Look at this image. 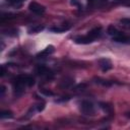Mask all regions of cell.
Segmentation results:
<instances>
[{"instance_id": "cell-21", "label": "cell", "mask_w": 130, "mask_h": 130, "mask_svg": "<svg viewBox=\"0 0 130 130\" xmlns=\"http://www.w3.org/2000/svg\"><path fill=\"white\" fill-rule=\"evenodd\" d=\"M4 93H5V87L3 85H1V98H3Z\"/></svg>"}, {"instance_id": "cell-22", "label": "cell", "mask_w": 130, "mask_h": 130, "mask_svg": "<svg viewBox=\"0 0 130 130\" xmlns=\"http://www.w3.org/2000/svg\"><path fill=\"white\" fill-rule=\"evenodd\" d=\"M124 115H125V117H126V118L130 119V111H129V112H126V113H125Z\"/></svg>"}, {"instance_id": "cell-2", "label": "cell", "mask_w": 130, "mask_h": 130, "mask_svg": "<svg viewBox=\"0 0 130 130\" xmlns=\"http://www.w3.org/2000/svg\"><path fill=\"white\" fill-rule=\"evenodd\" d=\"M79 110L80 112L85 116H93L95 114V108L94 105L87 100H82L79 104Z\"/></svg>"}, {"instance_id": "cell-16", "label": "cell", "mask_w": 130, "mask_h": 130, "mask_svg": "<svg viewBox=\"0 0 130 130\" xmlns=\"http://www.w3.org/2000/svg\"><path fill=\"white\" fill-rule=\"evenodd\" d=\"M119 22L121 23V25H123L126 28H130V17H124L121 18L119 20Z\"/></svg>"}, {"instance_id": "cell-1", "label": "cell", "mask_w": 130, "mask_h": 130, "mask_svg": "<svg viewBox=\"0 0 130 130\" xmlns=\"http://www.w3.org/2000/svg\"><path fill=\"white\" fill-rule=\"evenodd\" d=\"M35 84V78L27 74H20L13 80V92L16 96L23 93L25 87L32 86Z\"/></svg>"}, {"instance_id": "cell-3", "label": "cell", "mask_w": 130, "mask_h": 130, "mask_svg": "<svg viewBox=\"0 0 130 130\" xmlns=\"http://www.w3.org/2000/svg\"><path fill=\"white\" fill-rule=\"evenodd\" d=\"M36 73L39 76H41L44 79L49 80V81L54 78V72L50 68H48L47 66H44V65H39L36 68Z\"/></svg>"}, {"instance_id": "cell-18", "label": "cell", "mask_w": 130, "mask_h": 130, "mask_svg": "<svg viewBox=\"0 0 130 130\" xmlns=\"http://www.w3.org/2000/svg\"><path fill=\"white\" fill-rule=\"evenodd\" d=\"M40 91H41V93H43V94H45V95H47V96H52V95H54V92L51 91V90H49V89H47V88H41Z\"/></svg>"}, {"instance_id": "cell-11", "label": "cell", "mask_w": 130, "mask_h": 130, "mask_svg": "<svg viewBox=\"0 0 130 130\" xmlns=\"http://www.w3.org/2000/svg\"><path fill=\"white\" fill-rule=\"evenodd\" d=\"M93 81H94L95 83L100 84V85L107 86V87H109V86L113 85V83H114V82H113V81H111V80L104 79V78H101V77H94V78H93Z\"/></svg>"}, {"instance_id": "cell-12", "label": "cell", "mask_w": 130, "mask_h": 130, "mask_svg": "<svg viewBox=\"0 0 130 130\" xmlns=\"http://www.w3.org/2000/svg\"><path fill=\"white\" fill-rule=\"evenodd\" d=\"M100 108H101L105 113H107V114L110 115V116H112V115L114 114L113 107H112L110 104H108V103H100Z\"/></svg>"}, {"instance_id": "cell-10", "label": "cell", "mask_w": 130, "mask_h": 130, "mask_svg": "<svg viewBox=\"0 0 130 130\" xmlns=\"http://www.w3.org/2000/svg\"><path fill=\"white\" fill-rule=\"evenodd\" d=\"M74 83V80L73 78L71 77H65L64 79H62L60 81V87L62 88H68V87H71Z\"/></svg>"}, {"instance_id": "cell-14", "label": "cell", "mask_w": 130, "mask_h": 130, "mask_svg": "<svg viewBox=\"0 0 130 130\" xmlns=\"http://www.w3.org/2000/svg\"><path fill=\"white\" fill-rule=\"evenodd\" d=\"M44 29V25H41V24H37V25H32L31 27L28 28V32L29 34H37V32H40Z\"/></svg>"}, {"instance_id": "cell-13", "label": "cell", "mask_w": 130, "mask_h": 130, "mask_svg": "<svg viewBox=\"0 0 130 130\" xmlns=\"http://www.w3.org/2000/svg\"><path fill=\"white\" fill-rule=\"evenodd\" d=\"M107 32H108V35L111 36L112 39H113V38H116L117 36H119L122 31H120V30H119L116 26H114V25H109L108 28H107Z\"/></svg>"}, {"instance_id": "cell-5", "label": "cell", "mask_w": 130, "mask_h": 130, "mask_svg": "<svg viewBox=\"0 0 130 130\" xmlns=\"http://www.w3.org/2000/svg\"><path fill=\"white\" fill-rule=\"evenodd\" d=\"M98 63H99V66L103 72H107L113 68L112 61L109 58H101V59H99Z\"/></svg>"}, {"instance_id": "cell-7", "label": "cell", "mask_w": 130, "mask_h": 130, "mask_svg": "<svg viewBox=\"0 0 130 130\" xmlns=\"http://www.w3.org/2000/svg\"><path fill=\"white\" fill-rule=\"evenodd\" d=\"M113 41L116 43H122V44H128L130 45V36H126L125 34L121 32L116 38H113Z\"/></svg>"}, {"instance_id": "cell-9", "label": "cell", "mask_w": 130, "mask_h": 130, "mask_svg": "<svg viewBox=\"0 0 130 130\" xmlns=\"http://www.w3.org/2000/svg\"><path fill=\"white\" fill-rule=\"evenodd\" d=\"M70 28V25H55L49 27V30L52 32H64Z\"/></svg>"}, {"instance_id": "cell-8", "label": "cell", "mask_w": 130, "mask_h": 130, "mask_svg": "<svg viewBox=\"0 0 130 130\" xmlns=\"http://www.w3.org/2000/svg\"><path fill=\"white\" fill-rule=\"evenodd\" d=\"M55 52V48H54V46H52V45H50V46H48V47H46L42 52H40L38 55H37V57H39V58H41V57H44V56H49V55H51V54H53Z\"/></svg>"}, {"instance_id": "cell-19", "label": "cell", "mask_w": 130, "mask_h": 130, "mask_svg": "<svg viewBox=\"0 0 130 130\" xmlns=\"http://www.w3.org/2000/svg\"><path fill=\"white\" fill-rule=\"evenodd\" d=\"M71 4L74 6H77V7H81V4L77 0H71Z\"/></svg>"}, {"instance_id": "cell-4", "label": "cell", "mask_w": 130, "mask_h": 130, "mask_svg": "<svg viewBox=\"0 0 130 130\" xmlns=\"http://www.w3.org/2000/svg\"><path fill=\"white\" fill-rule=\"evenodd\" d=\"M28 10L31 11L32 13L35 14H38V15H42L45 13L46 11V8L44 5L36 2V1H31L29 4H28Z\"/></svg>"}, {"instance_id": "cell-6", "label": "cell", "mask_w": 130, "mask_h": 130, "mask_svg": "<svg viewBox=\"0 0 130 130\" xmlns=\"http://www.w3.org/2000/svg\"><path fill=\"white\" fill-rule=\"evenodd\" d=\"M73 41H74L76 44H79V45H87V44H91V43H93V42H94V41H93V40H92L88 35L75 37Z\"/></svg>"}, {"instance_id": "cell-15", "label": "cell", "mask_w": 130, "mask_h": 130, "mask_svg": "<svg viewBox=\"0 0 130 130\" xmlns=\"http://www.w3.org/2000/svg\"><path fill=\"white\" fill-rule=\"evenodd\" d=\"M12 117H13V114H12V112L9 111V110H3V111H1V113H0V118H1V119H10V118H12Z\"/></svg>"}, {"instance_id": "cell-23", "label": "cell", "mask_w": 130, "mask_h": 130, "mask_svg": "<svg viewBox=\"0 0 130 130\" xmlns=\"http://www.w3.org/2000/svg\"><path fill=\"white\" fill-rule=\"evenodd\" d=\"M124 1H125V3H124V4H126V5L130 6V0H124Z\"/></svg>"}, {"instance_id": "cell-17", "label": "cell", "mask_w": 130, "mask_h": 130, "mask_svg": "<svg viewBox=\"0 0 130 130\" xmlns=\"http://www.w3.org/2000/svg\"><path fill=\"white\" fill-rule=\"evenodd\" d=\"M24 1L25 0H7V2L14 7H20Z\"/></svg>"}, {"instance_id": "cell-20", "label": "cell", "mask_w": 130, "mask_h": 130, "mask_svg": "<svg viewBox=\"0 0 130 130\" xmlns=\"http://www.w3.org/2000/svg\"><path fill=\"white\" fill-rule=\"evenodd\" d=\"M101 1H104V0H87V2H88L89 4H98V3H100Z\"/></svg>"}]
</instances>
